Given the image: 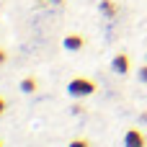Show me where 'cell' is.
I'll return each instance as SVG.
<instances>
[{"label":"cell","instance_id":"obj_1","mask_svg":"<svg viewBox=\"0 0 147 147\" xmlns=\"http://www.w3.org/2000/svg\"><path fill=\"white\" fill-rule=\"evenodd\" d=\"M67 93H70L72 98H88V96L96 93V83L88 80V78H72V80L67 83Z\"/></svg>","mask_w":147,"mask_h":147},{"label":"cell","instance_id":"obj_2","mask_svg":"<svg viewBox=\"0 0 147 147\" xmlns=\"http://www.w3.org/2000/svg\"><path fill=\"white\" fill-rule=\"evenodd\" d=\"M62 47H65L67 52H80V49L85 47V36H83V34H65Z\"/></svg>","mask_w":147,"mask_h":147},{"label":"cell","instance_id":"obj_3","mask_svg":"<svg viewBox=\"0 0 147 147\" xmlns=\"http://www.w3.org/2000/svg\"><path fill=\"white\" fill-rule=\"evenodd\" d=\"M129 67H132V62H129V54H124V52H119V54L111 59V70H114L116 75H127Z\"/></svg>","mask_w":147,"mask_h":147},{"label":"cell","instance_id":"obj_4","mask_svg":"<svg viewBox=\"0 0 147 147\" xmlns=\"http://www.w3.org/2000/svg\"><path fill=\"white\" fill-rule=\"evenodd\" d=\"M124 147H145V134L140 129H127L124 132Z\"/></svg>","mask_w":147,"mask_h":147},{"label":"cell","instance_id":"obj_5","mask_svg":"<svg viewBox=\"0 0 147 147\" xmlns=\"http://www.w3.org/2000/svg\"><path fill=\"white\" fill-rule=\"evenodd\" d=\"M98 10H101L106 18H114V16L119 13V5H116L114 0H101V3H98Z\"/></svg>","mask_w":147,"mask_h":147},{"label":"cell","instance_id":"obj_6","mask_svg":"<svg viewBox=\"0 0 147 147\" xmlns=\"http://www.w3.org/2000/svg\"><path fill=\"white\" fill-rule=\"evenodd\" d=\"M36 88H39V83H36V78H23V80H21V90H23L26 96H31V93H36Z\"/></svg>","mask_w":147,"mask_h":147},{"label":"cell","instance_id":"obj_7","mask_svg":"<svg viewBox=\"0 0 147 147\" xmlns=\"http://www.w3.org/2000/svg\"><path fill=\"white\" fill-rule=\"evenodd\" d=\"M67 147H90V142H88V140H83V137H78V140H72Z\"/></svg>","mask_w":147,"mask_h":147},{"label":"cell","instance_id":"obj_8","mask_svg":"<svg viewBox=\"0 0 147 147\" xmlns=\"http://www.w3.org/2000/svg\"><path fill=\"white\" fill-rule=\"evenodd\" d=\"M140 80L147 83V65H145V67H140Z\"/></svg>","mask_w":147,"mask_h":147},{"label":"cell","instance_id":"obj_9","mask_svg":"<svg viewBox=\"0 0 147 147\" xmlns=\"http://www.w3.org/2000/svg\"><path fill=\"white\" fill-rule=\"evenodd\" d=\"M5 109H8V103H5V98H3V96H0V116H3V114H5Z\"/></svg>","mask_w":147,"mask_h":147},{"label":"cell","instance_id":"obj_10","mask_svg":"<svg viewBox=\"0 0 147 147\" xmlns=\"http://www.w3.org/2000/svg\"><path fill=\"white\" fill-rule=\"evenodd\" d=\"M5 59H8V54H5V49H0V65H5Z\"/></svg>","mask_w":147,"mask_h":147},{"label":"cell","instance_id":"obj_11","mask_svg":"<svg viewBox=\"0 0 147 147\" xmlns=\"http://www.w3.org/2000/svg\"><path fill=\"white\" fill-rule=\"evenodd\" d=\"M52 3H62V0H52Z\"/></svg>","mask_w":147,"mask_h":147},{"label":"cell","instance_id":"obj_12","mask_svg":"<svg viewBox=\"0 0 147 147\" xmlns=\"http://www.w3.org/2000/svg\"><path fill=\"white\" fill-rule=\"evenodd\" d=\"M0 147H3V142H0Z\"/></svg>","mask_w":147,"mask_h":147},{"label":"cell","instance_id":"obj_13","mask_svg":"<svg viewBox=\"0 0 147 147\" xmlns=\"http://www.w3.org/2000/svg\"><path fill=\"white\" fill-rule=\"evenodd\" d=\"M145 57H147V54H145Z\"/></svg>","mask_w":147,"mask_h":147}]
</instances>
